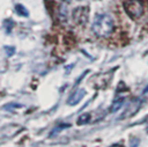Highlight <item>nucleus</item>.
Instances as JSON below:
<instances>
[{
  "label": "nucleus",
  "mask_w": 148,
  "mask_h": 147,
  "mask_svg": "<svg viewBox=\"0 0 148 147\" xmlns=\"http://www.w3.org/2000/svg\"><path fill=\"white\" fill-rule=\"evenodd\" d=\"M114 29L113 20L108 14L96 15L92 22V31L98 37H109Z\"/></svg>",
  "instance_id": "obj_1"
},
{
  "label": "nucleus",
  "mask_w": 148,
  "mask_h": 147,
  "mask_svg": "<svg viewBox=\"0 0 148 147\" xmlns=\"http://www.w3.org/2000/svg\"><path fill=\"white\" fill-rule=\"evenodd\" d=\"M143 122H148V116H147V117H146V118L143 119Z\"/></svg>",
  "instance_id": "obj_7"
},
{
  "label": "nucleus",
  "mask_w": 148,
  "mask_h": 147,
  "mask_svg": "<svg viewBox=\"0 0 148 147\" xmlns=\"http://www.w3.org/2000/svg\"><path fill=\"white\" fill-rule=\"evenodd\" d=\"M141 104H142V102H141L140 98L133 100L132 102H130V103L127 104V106L125 108L123 115H121L119 118H128V117H132V116H133L134 113H136V111L140 109Z\"/></svg>",
  "instance_id": "obj_3"
},
{
  "label": "nucleus",
  "mask_w": 148,
  "mask_h": 147,
  "mask_svg": "<svg viewBox=\"0 0 148 147\" xmlns=\"http://www.w3.org/2000/svg\"><path fill=\"white\" fill-rule=\"evenodd\" d=\"M73 17L75 19V21L80 24H84L88 20V10L87 8H77L74 13H73Z\"/></svg>",
  "instance_id": "obj_4"
},
{
  "label": "nucleus",
  "mask_w": 148,
  "mask_h": 147,
  "mask_svg": "<svg viewBox=\"0 0 148 147\" xmlns=\"http://www.w3.org/2000/svg\"><path fill=\"white\" fill-rule=\"evenodd\" d=\"M124 102H125V98H124V97H120V98L114 100V102H113L112 105L110 106V112H116V111H118V110L123 106Z\"/></svg>",
  "instance_id": "obj_6"
},
{
  "label": "nucleus",
  "mask_w": 148,
  "mask_h": 147,
  "mask_svg": "<svg viewBox=\"0 0 148 147\" xmlns=\"http://www.w3.org/2000/svg\"><path fill=\"white\" fill-rule=\"evenodd\" d=\"M147 132H148V127H147Z\"/></svg>",
  "instance_id": "obj_8"
},
{
  "label": "nucleus",
  "mask_w": 148,
  "mask_h": 147,
  "mask_svg": "<svg viewBox=\"0 0 148 147\" xmlns=\"http://www.w3.org/2000/svg\"><path fill=\"white\" fill-rule=\"evenodd\" d=\"M124 8L131 19H140L145 12V5L142 0H125Z\"/></svg>",
  "instance_id": "obj_2"
},
{
  "label": "nucleus",
  "mask_w": 148,
  "mask_h": 147,
  "mask_svg": "<svg viewBox=\"0 0 148 147\" xmlns=\"http://www.w3.org/2000/svg\"><path fill=\"white\" fill-rule=\"evenodd\" d=\"M84 96V90L83 89H79L77 91H75L73 95H72V97L68 100V103L69 104H76L77 102H80L81 101V98Z\"/></svg>",
  "instance_id": "obj_5"
}]
</instances>
